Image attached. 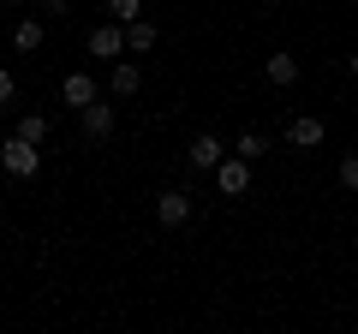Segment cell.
Masks as SVG:
<instances>
[{"label": "cell", "instance_id": "cell-9", "mask_svg": "<svg viewBox=\"0 0 358 334\" xmlns=\"http://www.w3.org/2000/svg\"><path fill=\"white\" fill-rule=\"evenodd\" d=\"M263 78H268V84H281V90H287V84H299V54H268Z\"/></svg>", "mask_w": 358, "mask_h": 334}, {"label": "cell", "instance_id": "cell-5", "mask_svg": "<svg viewBox=\"0 0 358 334\" xmlns=\"http://www.w3.org/2000/svg\"><path fill=\"white\" fill-rule=\"evenodd\" d=\"M155 221H162V227H185V221H192V197L185 191H162L155 197Z\"/></svg>", "mask_w": 358, "mask_h": 334}, {"label": "cell", "instance_id": "cell-12", "mask_svg": "<svg viewBox=\"0 0 358 334\" xmlns=\"http://www.w3.org/2000/svg\"><path fill=\"white\" fill-rule=\"evenodd\" d=\"M126 48L131 54H150L155 48V24H150V18H131V24H126Z\"/></svg>", "mask_w": 358, "mask_h": 334}, {"label": "cell", "instance_id": "cell-10", "mask_svg": "<svg viewBox=\"0 0 358 334\" xmlns=\"http://www.w3.org/2000/svg\"><path fill=\"white\" fill-rule=\"evenodd\" d=\"M108 90H114V96H138V90H143V72H138L131 60H114V72H108Z\"/></svg>", "mask_w": 358, "mask_h": 334}, {"label": "cell", "instance_id": "cell-6", "mask_svg": "<svg viewBox=\"0 0 358 334\" xmlns=\"http://www.w3.org/2000/svg\"><path fill=\"white\" fill-rule=\"evenodd\" d=\"M60 102L84 114V108L96 102V78H90V72H72V78H60Z\"/></svg>", "mask_w": 358, "mask_h": 334}, {"label": "cell", "instance_id": "cell-4", "mask_svg": "<svg viewBox=\"0 0 358 334\" xmlns=\"http://www.w3.org/2000/svg\"><path fill=\"white\" fill-rule=\"evenodd\" d=\"M185 161H192L197 173H215V167L227 161V143H221V138H209V131H203V138H197L192 150H185Z\"/></svg>", "mask_w": 358, "mask_h": 334}, {"label": "cell", "instance_id": "cell-18", "mask_svg": "<svg viewBox=\"0 0 358 334\" xmlns=\"http://www.w3.org/2000/svg\"><path fill=\"white\" fill-rule=\"evenodd\" d=\"M42 13H48V18H66V13H72V0H42Z\"/></svg>", "mask_w": 358, "mask_h": 334}, {"label": "cell", "instance_id": "cell-7", "mask_svg": "<svg viewBox=\"0 0 358 334\" xmlns=\"http://www.w3.org/2000/svg\"><path fill=\"white\" fill-rule=\"evenodd\" d=\"M287 143H293V150H317V143H322V119H317V114H293Z\"/></svg>", "mask_w": 358, "mask_h": 334}, {"label": "cell", "instance_id": "cell-1", "mask_svg": "<svg viewBox=\"0 0 358 334\" xmlns=\"http://www.w3.org/2000/svg\"><path fill=\"white\" fill-rule=\"evenodd\" d=\"M0 167H6V180H36L42 143H30V138H6V143H0Z\"/></svg>", "mask_w": 358, "mask_h": 334}, {"label": "cell", "instance_id": "cell-3", "mask_svg": "<svg viewBox=\"0 0 358 334\" xmlns=\"http://www.w3.org/2000/svg\"><path fill=\"white\" fill-rule=\"evenodd\" d=\"M215 185L227 197H245V191H251V161H245V155H227V161L215 167Z\"/></svg>", "mask_w": 358, "mask_h": 334}, {"label": "cell", "instance_id": "cell-14", "mask_svg": "<svg viewBox=\"0 0 358 334\" xmlns=\"http://www.w3.org/2000/svg\"><path fill=\"white\" fill-rule=\"evenodd\" d=\"M108 18H120V24H131V18H143V0H108Z\"/></svg>", "mask_w": 358, "mask_h": 334}, {"label": "cell", "instance_id": "cell-16", "mask_svg": "<svg viewBox=\"0 0 358 334\" xmlns=\"http://www.w3.org/2000/svg\"><path fill=\"white\" fill-rule=\"evenodd\" d=\"M341 191H358V155H346V161H341Z\"/></svg>", "mask_w": 358, "mask_h": 334}, {"label": "cell", "instance_id": "cell-15", "mask_svg": "<svg viewBox=\"0 0 358 334\" xmlns=\"http://www.w3.org/2000/svg\"><path fill=\"white\" fill-rule=\"evenodd\" d=\"M18 138L42 143V138H48V119H42V114H24V119H18Z\"/></svg>", "mask_w": 358, "mask_h": 334}, {"label": "cell", "instance_id": "cell-17", "mask_svg": "<svg viewBox=\"0 0 358 334\" xmlns=\"http://www.w3.org/2000/svg\"><path fill=\"white\" fill-rule=\"evenodd\" d=\"M13 96H18V84H13V72L0 66V108H13Z\"/></svg>", "mask_w": 358, "mask_h": 334}, {"label": "cell", "instance_id": "cell-19", "mask_svg": "<svg viewBox=\"0 0 358 334\" xmlns=\"http://www.w3.org/2000/svg\"><path fill=\"white\" fill-rule=\"evenodd\" d=\"M346 66H352V78H358V54H352V60H346Z\"/></svg>", "mask_w": 358, "mask_h": 334}, {"label": "cell", "instance_id": "cell-11", "mask_svg": "<svg viewBox=\"0 0 358 334\" xmlns=\"http://www.w3.org/2000/svg\"><path fill=\"white\" fill-rule=\"evenodd\" d=\"M13 48L18 54H36L42 48V18H18V24H13Z\"/></svg>", "mask_w": 358, "mask_h": 334}, {"label": "cell", "instance_id": "cell-8", "mask_svg": "<svg viewBox=\"0 0 358 334\" xmlns=\"http://www.w3.org/2000/svg\"><path fill=\"white\" fill-rule=\"evenodd\" d=\"M108 131H114V102L96 96V102L84 108V138H108Z\"/></svg>", "mask_w": 358, "mask_h": 334}, {"label": "cell", "instance_id": "cell-2", "mask_svg": "<svg viewBox=\"0 0 358 334\" xmlns=\"http://www.w3.org/2000/svg\"><path fill=\"white\" fill-rule=\"evenodd\" d=\"M84 48L96 54V60H114V54H126V24H120V18L96 24V30H90V42H84Z\"/></svg>", "mask_w": 358, "mask_h": 334}, {"label": "cell", "instance_id": "cell-20", "mask_svg": "<svg viewBox=\"0 0 358 334\" xmlns=\"http://www.w3.org/2000/svg\"><path fill=\"white\" fill-rule=\"evenodd\" d=\"M0 6H24V0H0Z\"/></svg>", "mask_w": 358, "mask_h": 334}, {"label": "cell", "instance_id": "cell-13", "mask_svg": "<svg viewBox=\"0 0 358 334\" xmlns=\"http://www.w3.org/2000/svg\"><path fill=\"white\" fill-rule=\"evenodd\" d=\"M233 155H245V161H257V155H268V138H263V131H245V138L233 143Z\"/></svg>", "mask_w": 358, "mask_h": 334}]
</instances>
